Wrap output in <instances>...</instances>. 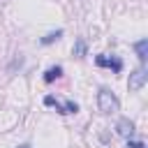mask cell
<instances>
[{
  "label": "cell",
  "mask_w": 148,
  "mask_h": 148,
  "mask_svg": "<svg viewBox=\"0 0 148 148\" xmlns=\"http://www.w3.org/2000/svg\"><path fill=\"white\" fill-rule=\"evenodd\" d=\"M127 148H146L143 141H127Z\"/></svg>",
  "instance_id": "cell-10"
},
{
  "label": "cell",
  "mask_w": 148,
  "mask_h": 148,
  "mask_svg": "<svg viewBox=\"0 0 148 148\" xmlns=\"http://www.w3.org/2000/svg\"><path fill=\"white\" fill-rule=\"evenodd\" d=\"M134 51H136V56H139V60L143 62V60L148 58V39H139V42L134 44Z\"/></svg>",
  "instance_id": "cell-6"
},
{
  "label": "cell",
  "mask_w": 148,
  "mask_h": 148,
  "mask_svg": "<svg viewBox=\"0 0 148 148\" xmlns=\"http://www.w3.org/2000/svg\"><path fill=\"white\" fill-rule=\"evenodd\" d=\"M86 53V42L83 39H76V44H74V56H83Z\"/></svg>",
  "instance_id": "cell-8"
},
{
  "label": "cell",
  "mask_w": 148,
  "mask_h": 148,
  "mask_svg": "<svg viewBox=\"0 0 148 148\" xmlns=\"http://www.w3.org/2000/svg\"><path fill=\"white\" fill-rule=\"evenodd\" d=\"M97 106H99L102 113H113V111H118L120 102H118V97H116L111 90L102 88V90L97 92Z\"/></svg>",
  "instance_id": "cell-1"
},
{
  "label": "cell",
  "mask_w": 148,
  "mask_h": 148,
  "mask_svg": "<svg viewBox=\"0 0 148 148\" xmlns=\"http://www.w3.org/2000/svg\"><path fill=\"white\" fill-rule=\"evenodd\" d=\"M60 76H62V67H60V65L49 67V69L44 72V81H46V83H53V81H56V79H60Z\"/></svg>",
  "instance_id": "cell-5"
},
{
  "label": "cell",
  "mask_w": 148,
  "mask_h": 148,
  "mask_svg": "<svg viewBox=\"0 0 148 148\" xmlns=\"http://www.w3.org/2000/svg\"><path fill=\"white\" fill-rule=\"evenodd\" d=\"M62 37V30H56V32H49L46 37H42V44H53L56 39H60Z\"/></svg>",
  "instance_id": "cell-7"
},
{
  "label": "cell",
  "mask_w": 148,
  "mask_h": 148,
  "mask_svg": "<svg viewBox=\"0 0 148 148\" xmlns=\"http://www.w3.org/2000/svg\"><path fill=\"white\" fill-rule=\"evenodd\" d=\"M148 81V72H146V67H136L132 74H130V90H139V88H143V83Z\"/></svg>",
  "instance_id": "cell-2"
},
{
  "label": "cell",
  "mask_w": 148,
  "mask_h": 148,
  "mask_svg": "<svg viewBox=\"0 0 148 148\" xmlns=\"http://www.w3.org/2000/svg\"><path fill=\"white\" fill-rule=\"evenodd\" d=\"M76 111H79V104L76 102H72V99L65 102V113H76Z\"/></svg>",
  "instance_id": "cell-9"
},
{
  "label": "cell",
  "mask_w": 148,
  "mask_h": 148,
  "mask_svg": "<svg viewBox=\"0 0 148 148\" xmlns=\"http://www.w3.org/2000/svg\"><path fill=\"white\" fill-rule=\"evenodd\" d=\"M116 132H118L120 136H132V132H134V123L127 120V118H120L118 125H116Z\"/></svg>",
  "instance_id": "cell-4"
},
{
  "label": "cell",
  "mask_w": 148,
  "mask_h": 148,
  "mask_svg": "<svg viewBox=\"0 0 148 148\" xmlns=\"http://www.w3.org/2000/svg\"><path fill=\"white\" fill-rule=\"evenodd\" d=\"M95 65H97V67H111L113 72H120V69H123V60H120V58H113V56H111V58L97 56V58H95Z\"/></svg>",
  "instance_id": "cell-3"
},
{
  "label": "cell",
  "mask_w": 148,
  "mask_h": 148,
  "mask_svg": "<svg viewBox=\"0 0 148 148\" xmlns=\"http://www.w3.org/2000/svg\"><path fill=\"white\" fill-rule=\"evenodd\" d=\"M21 148H30V146H28V143H23V146H21Z\"/></svg>",
  "instance_id": "cell-11"
}]
</instances>
